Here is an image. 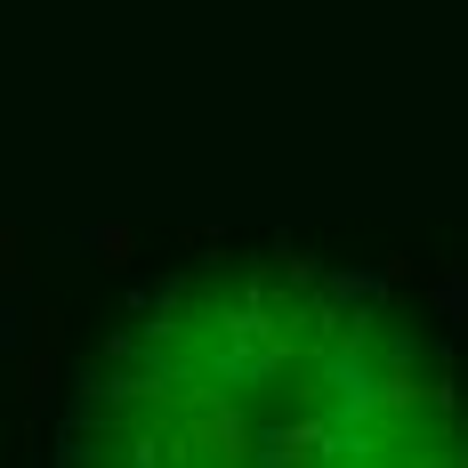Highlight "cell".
Instances as JSON below:
<instances>
[{
  "instance_id": "6da1fadb",
  "label": "cell",
  "mask_w": 468,
  "mask_h": 468,
  "mask_svg": "<svg viewBox=\"0 0 468 468\" xmlns=\"http://www.w3.org/2000/svg\"><path fill=\"white\" fill-rule=\"evenodd\" d=\"M97 468H468L428 364L299 291H218L122 388Z\"/></svg>"
}]
</instances>
